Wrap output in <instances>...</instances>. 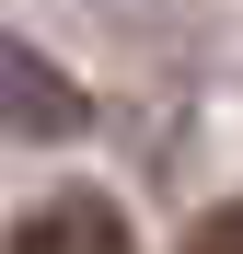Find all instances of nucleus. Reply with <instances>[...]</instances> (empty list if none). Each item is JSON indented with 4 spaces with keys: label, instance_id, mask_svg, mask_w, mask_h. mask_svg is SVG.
Segmentation results:
<instances>
[{
    "label": "nucleus",
    "instance_id": "nucleus-1",
    "mask_svg": "<svg viewBox=\"0 0 243 254\" xmlns=\"http://www.w3.org/2000/svg\"><path fill=\"white\" fill-rule=\"evenodd\" d=\"M81 116L93 104H81L23 35H0V127H23V139H81Z\"/></svg>",
    "mask_w": 243,
    "mask_h": 254
},
{
    "label": "nucleus",
    "instance_id": "nucleus-2",
    "mask_svg": "<svg viewBox=\"0 0 243 254\" xmlns=\"http://www.w3.org/2000/svg\"><path fill=\"white\" fill-rule=\"evenodd\" d=\"M12 254H139V243H128V220L93 185H70V196H47V208L12 220Z\"/></svg>",
    "mask_w": 243,
    "mask_h": 254
},
{
    "label": "nucleus",
    "instance_id": "nucleus-3",
    "mask_svg": "<svg viewBox=\"0 0 243 254\" xmlns=\"http://www.w3.org/2000/svg\"><path fill=\"white\" fill-rule=\"evenodd\" d=\"M185 254H243V196L197 208V220H185Z\"/></svg>",
    "mask_w": 243,
    "mask_h": 254
}]
</instances>
